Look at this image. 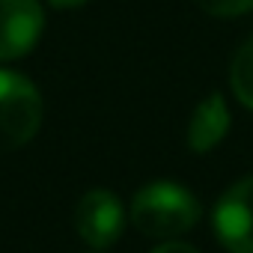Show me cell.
Returning a JSON list of instances; mask_svg holds the SVG:
<instances>
[{"mask_svg":"<svg viewBox=\"0 0 253 253\" xmlns=\"http://www.w3.org/2000/svg\"><path fill=\"white\" fill-rule=\"evenodd\" d=\"M197 6L214 18H235L253 9V0H197Z\"/></svg>","mask_w":253,"mask_h":253,"instance_id":"ba28073f","label":"cell"},{"mask_svg":"<svg viewBox=\"0 0 253 253\" xmlns=\"http://www.w3.org/2000/svg\"><path fill=\"white\" fill-rule=\"evenodd\" d=\"M42 125V95L30 78L0 69V152L30 143Z\"/></svg>","mask_w":253,"mask_h":253,"instance_id":"7a4b0ae2","label":"cell"},{"mask_svg":"<svg viewBox=\"0 0 253 253\" xmlns=\"http://www.w3.org/2000/svg\"><path fill=\"white\" fill-rule=\"evenodd\" d=\"M214 232L229 253H253V176L235 182L220 197Z\"/></svg>","mask_w":253,"mask_h":253,"instance_id":"277c9868","label":"cell"},{"mask_svg":"<svg viewBox=\"0 0 253 253\" xmlns=\"http://www.w3.org/2000/svg\"><path fill=\"white\" fill-rule=\"evenodd\" d=\"M45 27L39 0H0V63L33 51Z\"/></svg>","mask_w":253,"mask_h":253,"instance_id":"5b68a950","label":"cell"},{"mask_svg":"<svg viewBox=\"0 0 253 253\" xmlns=\"http://www.w3.org/2000/svg\"><path fill=\"white\" fill-rule=\"evenodd\" d=\"M122 226H125V211H122V203L116 200V194H110L104 188H95V191H86L78 200L75 229L89 247L101 250V247L116 244L119 235H122Z\"/></svg>","mask_w":253,"mask_h":253,"instance_id":"3957f363","label":"cell"},{"mask_svg":"<svg viewBox=\"0 0 253 253\" xmlns=\"http://www.w3.org/2000/svg\"><path fill=\"white\" fill-rule=\"evenodd\" d=\"M229 86H232L235 98L253 110V39H247L235 51L232 66H229Z\"/></svg>","mask_w":253,"mask_h":253,"instance_id":"52a82bcc","label":"cell"},{"mask_svg":"<svg viewBox=\"0 0 253 253\" xmlns=\"http://www.w3.org/2000/svg\"><path fill=\"white\" fill-rule=\"evenodd\" d=\"M48 3H51L54 9H78V6L89 3V0H48Z\"/></svg>","mask_w":253,"mask_h":253,"instance_id":"30bf717a","label":"cell"},{"mask_svg":"<svg viewBox=\"0 0 253 253\" xmlns=\"http://www.w3.org/2000/svg\"><path fill=\"white\" fill-rule=\"evenodd\" d=\"M131 220L146 238H179L200 220L197 197L176 182H152L131 200Z\"/></svg>","mask_w":253,"mask_h":253,"instance_id":"6da1fadb","label":"cell"},{"mask_svg":"<svg viewBox=\"0 0 253 253\" xmlns=\"http://www.w3.org/2000/svg\"><path fill=\"white\" fill-rule=\"evenodd\" d=\"M152 253H200V250H194L191 244H185V241H164V244H158Z\"/></svg>","mask_w":253,"mask_h":253,"instance_id":"9c48e42d","label":"cell"},{"mask_svg":"<svg viewBox=\"0 0 253 253\" xmlns=\"http://www.w3.org/2000/svg\"><path fill=\"white\" fill-rule=\"evenodd\" d=\"M226 131H229L226 101L220 92H211L197 104V110L188 122V146L194 152H209L226 137Z\"/></svg>","mask_w":253,"mask_h":253,"instance_id":"8992f818","label":"cell"}]
</instances>
